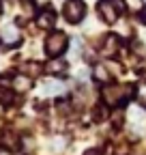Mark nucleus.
Wrapping results in <instances>:
<instances>
[{
    "instance_id": "nucleus-1",
    "label": "nucleus",
    "mask_w": 146,
    "mask_h": 155,
    "mask_svg": "<svg viewBox=\"0 0 146 155\" xmlns=\"http://www.w3.org/2000/svg\"><path fill=\"white\" fill-rule=\"evenodd\" d=\"M65 50H67V35L60 32V30L49 32V37L45 39V52H47V56L56 58V56H60Z\"/></svg>"
},
{
    "instance_id": "nucleus-2",
    "label": "nucleus",
    "mask_w": 146,
    "mask_h": 155,
    "mask_svg": "<svg viewBox=\"0 0 146 155\" xmlns=\"http://www.w3.org/2000/svg\"><path fill=\"white\" fill-rule=\"evenodd\" d=\"M120 11H122L120 0H101L99 2V15L107 24H114L118 19V15H120Z\"/></svg>"
},
{
    "instance_id": "nucleus-3",
    "label": "nucleus",
    "mask_w": 146,
    "mask_h": 155,
    "mask_svg": "<svg viewBox=\"0 0 146 155\" xmlns=\"http://www.w3.org/2000/svg\"><path fill=\"white\" fill-rule=\"evenodd\" d=\"M86 15V5L82 2V0H69V2L65 5V19L71 24H78L82 22Z\"/></svg>"
},
{
    "instance_id": "nucleus-4",
    "label": "nucleus",
    "mask_w": 146,
    "mask_h": 155,
    "mask_svg": "<svg viewBox=\"0 0 146 155\" xmlns=\"http://www.w3.org/2000/svg\"><path fill=\"white\" fill-rule=\"evenodd\" d=\"M103 99H105V104L107 106H118V101L122 99V93H120V86H107L105 91H103Z\"/></svg>"
},
{
    "instance_id": "nucleus-5",
    "label": "nucleus",
    "mask_w": 146,
    "mask_h": 155,
    "mask_svg": "<svg viewBox=\"0 0 146 155\" xmlns=\"http://www.w3.org/2000/svg\"><path fill=\"white\" fill-rule=\"evenodd\" d=\"M54 22H56V13H54L52 9H43L39 13V17H36V24H39L41 28H52Z\"/></svg>"
},
{
    "instance_id": "nucleus-6",
    "label": "nucleus",
    "mask_w": 146,
    "mask_h": 155,
    "mask_svg": "<svg viewBox=\"0 0 146 155\" xmlns=\"http://www.w3.org/2000/svg\"><path fill=\"white\" fill-rule=\"evenodd\" d=\"M30 86H32V82H30V78H28V75H15L13 88H15L17 93H26Z\"/></svg>"
},
{
    "instance_id": "nucleus-7",
    "label": "nucleus",
    "mask_w": 146,
    "mask_h": 155,
    "mask_svg": "<svg viewBox=\"0 0 146 155\" xmlns=\"http://www.w3.org/2000/svg\"><path fill=\"white\" fill-rule=\"evenodd\" d=\"M47 71L49 73H62V71H67V63L60 61V58H54V61L47 65Z\"/></svg>"
},
{
    "instance_id": "nucleus-8",
    "label": "nucleus",
    "mask_w": 146,
    "mask_h": 155,
    "mask_svg": "<svg viewBox=\"0 0 146 155\" xmlns=\"http://www.w3.org/2000/svg\"><path fill=\"white\" fill-rule=\"evenodd\" d=\"M45 93H62L65 91V84L62 82H56V80H49V82H45Z\"/></svg>"
},
{
    "instance_id": "nucleus-9",
    "label": "nucleus",
    "mask_w": 146,
    "mask_h": 155,
    "mask_svg": "<svg viewBox=\"0 0 146 155\" xmlns=\"http://www.w3.org/2000/svg\"><path fill=\"white\" fill-rule=\"evenodd\" d=\"M2 39L7 43H13V41H17V30L13 28V26H7L5 30H2Z\"/></svg>"
},
{
    "instance_id": "nucleus-10",
    "label": "nucleus",
    "mask_w": 146,
    "mask_h": 155,
    "mask_svg": "<svg viewBox=\"0 0 146 155\" xmlns=\"http://www.w3.org/2000/svg\"><path fill=\"white\" fill-rule=\"evenodd\" d=\"M95 78H97L99 82H103V84H105V82H110V73H107V69H105V67H101V65H97V67H95Z\"/></svg>"
},
{
    "instance_id": "nucleus-11",
    "label": "nucleus",
    "mask_w": 146,
    "mask_h": 155,
    "mask_svg": "<svg viewBox=\"0 0 146 155\" xmlns=\"http://www.w3.org/2000/svg\"><path fill=\"white\" fill-rule=\"evenodd\" d=\"M135 97H138V101L146 108V82H140L138 88H135Z\"/></svg>"
},
{
    "instance_id": "nucleus-12",
    "label": "nucleus",
    "mask_w": 146,
    "mask_h": 155,
    "mask_svg": "<svg viewBox=\"0 0 146 155\" xmlns=\"http://www.w3.org/2000/svg\"><path fill=\"white\" fill-rule=\"evenodd\" d=\"M114 45H116V37H107V39H105L103 54H112V52H114Z\"/></svg>"
},
{
    "instance_id": "nucleus-13",
    "label": "nucleus",
    "mask_w": 146,
    "mask_h": 155,
    "mask_svg": "<svg viewBox=\"0 0 146 155\" xmlns=\"http://www.w3.org/2000/svg\"><path fill=\"white\" fill-rule=\"evenodd\" d=\"M26 71H28V73H39L41 67L36 65V63H30V65H26Z\"/></svg>"
},
{
    "instance_id": "nucleus-14",
    "label": "nucleus",
    "mask_w": 146,
    "mask_h": 155,
    "mask_svg": "<svg viewBox=\"0 0 146 155\" xmlns=\"http://www.w3.org/2000/svg\"><path fill=\"white\" fill-rule=\"evenodd\" d=\"M0 155H11V153H9L7 149H0Z\"/></svg>"
},
{
    "instance_id": "nucleus-15",
    "label": "nucleus",
    "mask_w": 146,
    "mask_h": 155,
    "mask_svg": "<svg viewBox=\"0 0 146 155\" xmlns=\"http://www.w3.org/2000/svg\"><path fill=\"white\" fill-rule=\"evenodd\" d=\"M86 155H97V151H95V149H93V151H90V153H86Z\"/></svg>"
},
{
    "instance_id": "nucleus-16",
    "label": "nucleus",
    "mask_w": 146,
    "mask_h": 155,
    "mask_svg": "<svg viewBox=\"0 0 146 155\" xmlns=\"http://www.w3.org/2000/svg\"><path fill=\"white\" fill-rule=\"evenodd\" d=\"M0 11H2V5H0Z\"/></svg>"
}]
</instances>
